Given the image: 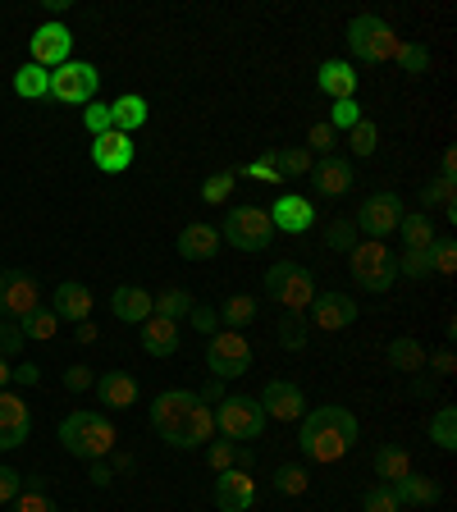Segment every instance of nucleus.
Wrapping results in <instances>:
<instances>
[{"mask_svg":"<svg viewBox=\"0 0 457 512\" xmlns=\"http://www.w3.org/2000/svg\"><path fill=\"white\" fill-rule=\"evenodd\" d=\"M151 426L170 448H206L215 439V407L202 403L192 389H165L151 403Z\"/></svg>","mask_w":457,"mask_h":512,"instance_id":"nucleus-1","label":"nucleus"},{"mask_svg":"<svg viewBox=\"0 0 457 512\" xmlns=\"http://www.w3.org/2000/svg\"><path fill=\"white\" fill-rule=\"evenodd\" d=\"M357 444V416L339 403H325V407H307V416L298 421V448L307 462H343Z\"/></svg>","mask_w":457,"mask_h":512,"instance_id":"nucleus-2","label":"nucleus"},{"mask_svg":"<svg viewBox=\"0 0 457 512\" xmlns=\"http://www.w3.org/2000/svg\"><path fill=\"white\" fill-rule=\"evenodd\" d=\"M60 444L64 453H74L83 462H101L115 448V426L96 407H78V412H69L60 421Z\"/></svg>","mask_w":457,"mask_h":512,"instance_id":"nucleus-3","label":"nucleus"},{"mask_svg":"<svg viewBox=\"0 0 457 512\" xmlns=\"http://www.w3.org/2000/svg\"><path fill=\"white\" fill-rule=\"evenodd\" d=\"M348 270H352V279H357V288H366V293H389L398 279V256L384 243L366 238V243H357L348 252Z\"/></svg>","mask_w":457,"mask_h":512,"instance_id":"nucleus-4","label":"nucleus"},{"mask_svg":"<svg viewBox=\"0 0 457 512\" xmlns=\"http://www.w3.org/2000/svg\"><path fill=\"white\" fill-rule=\"evenodd\" d=\"M266 298L279 302L284 311H307L316 302V279L298 261H275L266 270Z\"/></svg>","mask_w":457,"mask_h":512,"instance_id":"nucleus-5","label":"nucleus"},{"mask_svg":"<svg viewBox=\"0 0 457 512\" xmlns=\"http://www.w3.org/2000/svg\"><path fill=\"white\" fill-rule=\"evenodd\" d=\"M348 51L362 64H384L398 55V32L380 19V14H357L348 23Z\"/></svg>","mask_w":457,"mask_h":512,"instance_id":"nucleus-6","label":"nucleus"},{"mask_svg":"<svg viewBox=\"0 0 457 512\" xmlns=\"http://www.w3.org/2000/svg\"><path fill=\"white\" fill-rule=\"evenodd\" d=\"M266 430V412H261V403L247 394H224L220 407H215V435L234 439V444H247V439H256Z\"/></svg>","mask_w":457,"mask_h":512,"instance_id":"nucleus-7","label":"nucleus"},{"mask_svg":"<svg viewBox=\"0 0 457 512\" xmlns=\"http://www.w3.org/2000/svg\"><path fill=\"white\" fill-rule=\"evenodd\" d=\"M220 238L229 247H238V252H266L270 238H275V224H270V215L261 206H234L220 224Z\"/></svg>","mask_w":457,"mask_h":512,"instance_id":"nucleus-8","label":"nucleus"},{"mask_svg":"<svg viewBox=\"0 0 457 512\" xmlns=\"http://www.w3.org/2000/svg\"><path fill=\"white\" fill-rule=\"evenodd\" d=\"M206 371L211 380H238V375L252 371V343L238 330H215L206 339Z\"/></svg>","mask_w":457,"mask_h":512,"instance_id":"nucleus-9","label":"nucleus"},{"mask_svg":"<svg viewBox=\"0 0 457 512\" xmlns=\"http://www.w3.org/2000/svg\"><path fill=\"white\" fill-rule=\"evenodd\" d=\"M96 87H101V69L87 60H69L60 69H51V101L87 106V101H96Z\"/></svg>","mask_w":457,"mask_h":512,"instance_id":"nucleus-10","label":"nucleus"},{"mask_svg":"<svg viewBox=\"0 0 457 512\" xmlns=\"http://www.w3.org/2000/svg\"><path fill=\"white\" fill-rule=\"evenodd\" d=\"M403 215H407V206H403V197L398 192H371L362 202V211H357V229H362L366 238H389V234H398V224H403Z\"/></svg>","mask_w":457,"mask_h":512,"instance_id":"nucleus-11","label":"nucleus"},{"mask_svg":"<svg viewBox=\"0 0 457 512\" xmlns=\"http://www.w3.org/2000/svg\"><path fill=\"white\" fill-rule=\"evenodd\" d=\"M74 32L64 28L60 19H46L42 28L28 37V55H32V64H42V69H60V64H69L74 60Z\"/></svg>","mask_w":457,"mask_h":512,"instance_id":"nucleus-12","label":"nucleus"},{"mask_svg":"<svg viewBox=\"0 0 457 512\" xmlns=\"http://www.w3.org/2000/svg\"><path fill=\"white\" fill-rule=\"evenodd\" d=\"M37 311V279L28 270H0V320H23Z\"/></svg>","mask_w":457,"mask_h":512,"instance_id":"nucleus-13","label":"nucleus"},{"mask_svg":"<svg viewBox=\"0 0 457 512\" xmlns=\"http://www.w3.org/2000/svg\"><path fill=\"white\" fill-rule=\"evenodd\" d=\"M256 403H261L266 421H302L307 416V398H302V389L293 380H270L256 394Z\"/></svg>","mask_w":457,"mask_h":512,"instance_id":"nucleus-14","label":"nucleus"},{"mask_svg":"<svg viewBox=\"0 0 457 512\" xmlns=\"http://www.w3.org/2000/svg\"><path fill=\"white\" fill-rule=\"evenodd\" d=\"M133 156H138V147H133V138L128 133H101V138H92V165L101 174H128L133 170Z\"/></svg>","mask_w":457,"mask_h":512,"instance_id":"nucleus-15","label":"nucleus"},{"mask_svg":"<svg viewBox=\"0 0 457 512\" xmlns=\"http://www.w3.org/2000/svg\"><path fill=\"white\" fill-rule=\"evenodd\" d=\"M256 503V480L252 471L243 467H229L215 476V508L220 512H247Z\"/></svg>","mask_w":457,"mask_h":512,"instance_id":"nucleus-16","label":"nucleus"},{"mask_svg":"<svg viewBox=\"0 0 457 512\" xmlns=\"http://www.w3.org/2000/svg\"><path fill=\"white\" fill-rule=\"evenodd\" d=\"M311 325L325 334H339V330H348V325H357V298H348V293H316V302H311Z\"/></svg>","mask_w":457,"mask_h":512,"instance_id":"nucleus-17","label":"nucleus"},{"mask_svg":"<svg viewBox=\"0 0 457 512\" xmlns=\"http://www.w3.org/2000/svg\"><path fill=\"white\" fill-rule=\"evenodd\" d=\"M32 435V416H28V403L10 389H0V453L19 448L23 439Z\"/></svg>","mask_w":457,"mask_h":512,"instance_id":"nucleus-18","label":"nucleus"},{"mask_svg":"<svg viewBox=\"0 0 457 512\" xmlns=\"http://www.w3.org/2000/svg\"><path fill=\"white\" fill-rule=\"evenodd\" d=\"M266 215H270L275 229H284V234H307L311 224H316V206H311V197H298V192H284Z\"/></svg>","mask_w":457,"mask_h":512,"instance_id":"nucleus-19","label":"nucleus"},{"mask_svg":"<svg viewBox=\"0 0 457 512\" xmlns=\"http://www.w3.org/2000/svg\"><path fill=\"white\" fill-rule=\"evenodd\" d=\"M311 188L320 192V197H343V192L352 188V165L343 156H320L311 160Z\"/></svg>","mask_w":457,"mask_h":512,"instance_id":"nucleus-20","label":"nucleus"},{"mask_svg":"<svg viewBox=\"0 0 457 512\" xmlns=\"http://www.w3.org/2000/svg\"><path fill=\"white\" fill-rule=\"evenodd\" d=\"M92 288L78 284V279H64L60 288H55V298H51V311L55 320H74V325H83L87 316H92Z\"/></svg>","mask_w":457,"mask_h":512,"instance_id":"nucleus-21","label":"nucleus"},{"mask_svg":"<svg viewBox=\"0 0 457 512\" xmlns=\"http://www.w3.org/2000/svg\"><path fill=\"white\" fill-rule=\"evenodd\" d=\"M316 87L334 101H348V96H357V69L348 60H325L316 69Z\"/></svg>","mask_w":457,"mask_h":512,"instance_id":"nucleus-22","label":"nucleus"},{"mask_svg":"<svg viewBox=\"0 0 457 512\" xmlns=\"http://www.w3.org/2000/svg\"><path fill=\"white\" fill-rule=\"evenodd\" d=\"M215 252H220V229H211V224H183L179 229L183 261H211Z\"/></svg>","mask_w":457,"mask_h":512,"instance_id":"nucleus-23","label":"nucleus"},{"mask_svg":"<svg viewBox=\"0 0 457 512\" xmlns=\"http://www.w3.org/2000/svg\"><path fill=\"white\" fill-rule=\"evenodd\" d=\"M96 394H101V403L110 407V412H124V407H133L138 403V380L128 371H106L101 380L92 384Z\"/></svg>","mask_w":457,"mask_h":512,"instance_id":"nucleus-24","label":"nucleus"},{"mask_svg":"<svg viewBox=\"0 0 457 512\" xmlns=\"http://www.w3.org/2000/svg\"><path fill=\"white\" fill-rule=\"evenodd\" d=\"M138 330H142V352H147V357H174V352H179V325H174V320L147 316Z\"/></svg>","mask_w":457,"mask_h":512,"instance_id":"nucleus-25","label":"nucleus"},{"mask_svg":"<svg viewBox=\"0 0 457 512\" xmlns=\"http://www.w3.org/2000/svg\"><path fill=\"white\" fill-rule=\"evenodd\" d=\"M110 311H115L119 320H128V325H142V320L151 316V293L138 284H119L115 293H110Z\"/></svg>","mask_w":457,"mask_h":512,"instance_id":"nucleus-26","label":"nucleus"},{"mask_svg":"<svg viewBox=\"0 0 457 512\" xmlns=\"http://www.w3.org/2000/svg\"><path fill=\"white\" fill-rule=\"evenodd\" d=\"M371 467H375V476H380V485H398L403 476H412V453H407L403 444H380Z\"/></svg>","mask_w":457,"mask_h":512,"instance_id":"nucleus-27","label":"nucleus"},{"mask_svg":"<svg viewBox=\"0 0 457 512\" xmlns=\"http://www.w3.org/2000/svg\"><path fill=\"white\" fill-rule=\"evenodd\" d=\"M394 490V499H398V508H430V503L439 499V480H430V476H403L398 485H389Z\"/></svg>","mask_w":457,"mask_h":512,"instance_id":"nucleus-28","label":"nucleus"},{"mask_svg":"<svg viewBox=\"0 0 457 512\" xmlns=\"http://www.w3.org/2000/svg\"><path fill=\"white\" fill-rule=\"evenodd\" d=\"M142 124H147V101H142L138 92L110 101V128H115V133H128V138H133Z\"/></svg>","mask_w":457,"mask_h":512,"instance_id":"nucleus-29","label":"nucleus"},{"mask_svg":"<svg viewBox=\"0 0 457 512\" xmlns=\"http://www.w3.org/2000/svg\"><path fill=\"white\" fill-rule=\"evenodd\" d=\"M192 302H197V298H192L188 288L174 284V288H165V293H151V316L174 320V325H179V320L192 311Z\"/></svg>","mask_w":457,"mask_h":512,"instance_id":"nucleus-30","label":"nucleus"},{"mask_svg":"<svg viewBox=\"0 0 457 512\" xmlns=\"http://www.w3.org/2000/svg\"><path fill=\"white\" fill-rule=\"evenodd\" d=\"M398 234H403V252H426V247L435 243V220H430L426 211H421V215H403Z\"/></svg>","mask_w":457,"mask_h":512,"instance_id":"nucleus-31","label":"nucleus"},{"mask_svg":"<svg viewBox=\"0 0 457 512\" xmlns=\"http://www.w3.org/2000/svg\"><path fill=\"white\" fill-rule=\"evenodd\" d=\"M14 92L23 96V101H42V96H51V69H42V64H23L19 74H14Z\"/></svg>","mask_w":457,"mask_h":512,"instance_id":"nucleus-32","label":"nucleus"},{"mask_svg":"<svg viewBox=\"0 0 457 512\" xmlns=\"http://www.w3.org/2000/svg\"><path fill=\"white\" fill-rule=\"evenodd\" d=\"M266 160L279 170V179H302V174L311 170V151L307 147H275V151H266Z\"/></svg>","mask_w":457,"mask_h":512,"instance_id":"nucleus-33","label":"nucleus"},{"mask_svg":"<svg viewBox=\"0 0 457 512\" xmlns=\"http://www.w3.org/2000/svg\"><path fill=\"white\" fill-rule=\"evenodd\" d=\"M389 366H394V371H407V375L426 371V348L416 339H394L389 343Z\"/></svg>","mask_w":457,"mask_h":512,"instance_id":"nucleus-34","label":"nucleus"},{"mask_svg":"<svg viewBox=\"0 0 457 512\" xmlns=\"http://www.w3.org/2000/svg\"><path fill=\"white\" fill-rule=\"evenodd\" d=\"M252 320H256V298H247V293H234L220 307V325H229V330H247Z\"/></svg>","mask_w":457,"mask_h":512,"instance_id":"nucleus-35","label":"nucleus"},{"mask_svg":"<svg viewBox=\"0 0 457 512\" xmlns=\"http://www.w3.org/2000/svg\"><path fill=\"white\" fill-rule=\"evenodd\" d=\"M430 439H435L444 453H453V448H457V407L444 403L435 416H430Z\"/></svg>","mask_w":457,"mask_h":512,"instance_id":"nucleus-36","label":"nucleus"},{"mask_svg":"<svg viewBox=\"0 0 457 512\" xmlns=\"http://www.w3.org/2000/svg\"><path fill=\"white\" fill-rule=\"evenodd\" d=\"M279 348H288V352L307 348V320H302V311H284L279 316Z\"/></svg>","mask_w":457,"mask_h":512,"instance_id":"nucleus-37","label":"nucleus"},{"mask_svg":"<svg viewBox=\"0 0 457 512\" xmlns=\"http://www.w3.org/2000/svg\"><path fill=\"white\" fill-rule=\"evenodd\" d=\"M19 330L23 339H55V330H60V320H55V311H28V316L19 320Z\"/></svg>","mask_w":457,"mask_h":512,"instance_id":"nucleus-38","label":"nucleus"},{"mask_svg":"<svg viewBox=\"0 0 457 512\" xmlns=\"http://www.w3.org/2000/svg\"><path fill=\"white\" fill-rule=\"evenodd\" d=\"M398 69H403V74H412V78H421L430 69V51L421 42H398Z\"/></svg>","mask_w":457,"mask_h":512,"instance_id":"nucleus-39","label":"nucleus"},{"mask_svg":"<svg viewBox=\"0 0 457 512\" xmlns=\"http://www.w3.org/2000/svg\"><path fill=\"white\" fill-rule=\"evenodd\" d=\"M307 467H298V462H288V467H279L275 471V490L279 494H288V499H302L307 494Z\"/></svg>","mask_w":457,"mask_h":512,"instance_id":"nucleus-40","label":"nucleus"},{"mask_svg":"<svg viewBox=\"0 0 457 512\" xmlns=\"http://www.w3.org/2000/svg\"><path fill=\"white\" fill-rule=\"evenodd\" d=\"M348 147L357 151V156H375V147H380V128H375L371 119L352 124V128H348Z\"/></svg>","mask_w":457,"mask_h":512,"instance_id":"nucleus-41","label":"nucleus"},{"mask_svg":"<svg viewBox=\"0 0 457 512\" xmlns=\"http://www.w3.org/2000/svg\"><path fill=\"white\" fill-rule=\"evenodd\" d=\"M430 270H435V275H453L457 270V243L453 238H435V243H430Z\"/></svg>","mask_w":457,"mask_h":512,"instance_id":"nucleus-42","label":"nucleus"},{"mask_svg":"<svg viewBox=\"0 0 457 512\" xmlns=\"http://www.w3.org/2000/svg\"><path fill=\"white\" fill-rule=\"evenodd\" d=\"M229 174H234V179H256V183H284V179H279V170L270 165L266 156H261V160H247V165H234Z\"/></svg>","mask_w":457,"mask_h":512,"instance_id":"nucleus-43","label":"nucleus"},{"mask_svg":"<svg viewBox=\"0 0 457 512\" xmlns=\"http://www.w3.org/2000/svg\"><path fill=\"white\" fill-rule=\"evenodd\" d=\"M211 471L220 476V471H229V467H238V448L243 444H234V439H211Z\"/></svg>","mask_w":457,"mask_h":512,"instance_id":"nucleus-44","label":"nucleus"},{"mask_svg":"<svg viewBox=\"0 0 457 512\" xmlns=\"http://www.w3.org/2000/svg\"><path fill=\"white\" fill-rule=\"evenodd\" d=\"M229 192H234V174L220 170V174H211V179L202 183V202L220 206V202H229Z\"/></svg>","mask_w":457,"mask_h":512,"instance_id":"nucleus-45","label":"nucleus"},{"mask_svg":"<svg viewBox=\"0 0 457 512\" xmlns=\"http://www.w3.org/2000/svg\"><path fill=\"white\" fill-rule=\"evenodd\" d=\"M398 275H407V279H430L435 270H430V247L426 252H403L398 256Z\"/></svg>","mask_w":457,"mask_h":512,"instance_id":"nucleus-46","label":"nucleus"},{"mask_svg":"<svg viewBox=\"0 0 457 512\" xmlns=\"http://www.w3.org/2000/svg\"><path fill=\"white\" fill-rule=\"evenodd\" d=\"M83 128L92 133V138L110 133V106H106V101H87V106H83Z\"/></svg>","mask_w":457,"mask_h":512,"instance_id":"nucleus-47","label":"nucleus"},{"mask_svg":"<svg viewBox=\"0 0 457 512\" xmlns=\"http://www.w3.org/2000/svg\"><path fill=\"white\" fill-rule=\"evenodd\" d=\"M188 320H192V330H202L206 339H211V330H220V307H211V302H192Z\"/></svg>","mask_w":457,"mask_h":512,"instance_id":"nucleus-48","label":"nucleus"},{"mask_svg":"<svg viewBox=\"0 0 457 512\" xmlns=\"http://www.w3.org/2000/svg\"><path fill=\"white\" fill-rule=\"evenodd\" d=\"M421 206H426V215L435 211V206H453V183H444V179H435V183H426V188H421Z\"/></svg>","mask_w":457,"mask_h":512,"instance_id":"nucleus-49","label":"nucleus"},{"mask_svg":"<svg viewBox=\"0 0 457 512\" xmlns=\"http://www.w3.org/2000/svg\"><path fill=\"white\" fill-rule=\"evenodd\" d=\"M325 243H330L334 252H352V247H357V224H352V220H334L330 234H325Z\"/></svg>","mask_w":457,"mask_h":512,"instance_id":"nucleus-50","label":"nucleus"},{"mask_svg":"<svg viewBox=\"0 0 457 512\" xmlns=\"http://www.w3.org/2000/svg\"><path fill=\"white\" fill-rule=\"evenodd\" d=\"M362 512H403V508H398V499H394V490H389V485H375V490H366Z\"/></svg>","mask_w":457,"mask_h":512,"instance_id":"nucleus-51","label":"nucleus"},{"mask_svg":"<svg viewBox=\"0 0 457 512\" xmlns=\"http://www.w3.org/2000/svg\"><path fill=\"white\" fill-rule=\"evenodd\" d=\"M352 124H362V106H357V96H348V101H334L330 128H352Z\"/></svg>","mask_w":457,"mask_h":512,"instance_id":"nucleus-52","label":"nucleus"},{"mask_svg":"<svg viewBox=\"0 0 457 512\" xmlns=\"http://www.w3.org/2000/svg\"><path fill=\"white\" fill-rule=\"evenodd\" d=\"M23 343H28V339H23L19 325H14V320H0V357H5V362H10Z\"/></svg>","mask_w":457,"mask_h":512,"instance_id":"nucleus-53","label":"nucleus"},{"mask_svg":"<svg viewBox=\"0 0 457 512\" xmlns=\"http://www.w3.org/2000/svg\"><path fill=\"white\" fill-rule=\"evenodd\" d=\"M23 494V471L0 467V503H14Z\"/></svg>","mask_w":457,"mask_h":512,"instance_id":"nucleus-54","label":"nucleus"},{"mask_svg":"<svg viewBox=\"0 0 457 512\" xmlns=\"http://www.w3.org/2000/svg\"><path fill=\"white\" fill-rule=\"evenodd\" d=\"M334 147V128L330 124H311L307 128V151H320V156H330Z\"/></svg>","mask_w":457,"mask_h":512,"instance_id":"nucleus-55","label":"nucleus"},{"mask_svg":"<svg viewBox=\"0 0 457 512\" xmlns=\"http://www.w3.org/2000/svg\"><path fill=\"white\" fill-rule=\"evenodd\" d=\"M14 512H55V503L46 499L42 490H28V494H19V499H14Z\"/></svg>","mask_w":457,"mask_h":512,"instance_id":"nucleus-56","label":"nucleus"},{"mask_svg":"<svg viewBox=\"0 0 457 512\" xmlns=\"http://www.w3.org/2000/svg\"><path fill=\"white\" fill-rule=\"evenodd\" d=\"M64 384H69L74 394H83V389H92L96 384V375L87 371V366H69V371H64Z\"/></svg>","mask_w":457,"mask_h":512,"instance_id":"nucleus-57","label":"nucleus"},{"mask_svg":"<svg viewBox=\"0 0 457 512\" xmlns=\"http://www.w3.org/2000/svg\"><path fill=\"white\" fill-rule=\"evenodd\" d=\"M10 380L14 384H37V380H42V371H37L32 362H23V366H10Z\"/></svg>","mask_w":457,"mask_h":512,"instance_id":"nucleus-58","label":"nucleus"},{"mask_svg":"<svg viewBox=\"0 0 457 512\" xmlns=\"http://www.w3.org/2000/svg\"><path fill=\"white\" fill-rule=\"evenodd\" d=\"M426 366H435V375H453L457 371V362H453V352H435V357H426Z\"/></svg>","mask_w":457,"mask_h":512,"instance_id":"nucleus-59","label":"nucleus"},{"mask_svg":"<svg viewBox=\"0 0 457 512\" xmlns=\"http://www.w3.org/2000/svg\"><path fill=\"white\" fill-rule=\"evenodd\" d=\"M197 398H202V403H220V398H224V380H206V389Z\"/></svg>","mask_w":457,"mask_h":512,"instance_id":"nucleus-60","label":"nucleus"},{"mask_svg":"<svg viewBox=\"0 0 457 512\" xmlns=\"http://www.w3.org/2000/svg\"><path fill=\"white\" fill-rule=\"evenodd\" d=\"M87 476H92V485H110V467H106V462H92V471H87Z\"/></svg>","mask_w":457,"mask_h":512,"instance_id":"nucleus-61","label":"nucleus"},{"mask_svg":"<svg viewBox=\"0 0 457 512\" xmlns=\"http://www.w3.org/2000/svg\"><path fill=\"white\" fill-rule=\"evenodd\" d=\"M96 339V330H92V325H87V320H83V325H78V343H92Z\"/></svg>","mask_w":457,"mask_h":512,"instance_id":"nucleus-62","label":"nucleus"},{"mask_svg":"<svg viewBox=\"0 0 457 512\" xmlns=\"http://www.w3.org/2000/svg\"><path fill=\"white\" fill-rule=\"evenodd\" d=\"M5 384H10V362L0 357V389H5Z\"/></svg>","mask_w":457,"mask_h":512,"instance_id":"nucleus-63","label":"nucleus"}]
</instances>
